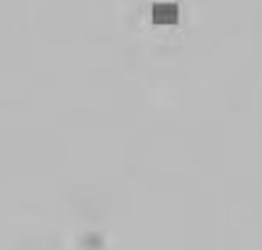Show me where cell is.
Here are the masks:
<instances>
[{"instance_id": "1", "label": "cell", "mask_w": 262, "mask_h": 250, "mask_svg": "<svg viewBox=\"0 0 262 250\" xmlns=\"http://www.w3.org/2000/svg\"><path fill=\"white\" fill-rule=\"evenodd\" d=\"M150 17H153L156 25H172L178 19V5L168 3V0H160L150 8Z\"/></svg>"}]
</instances>
